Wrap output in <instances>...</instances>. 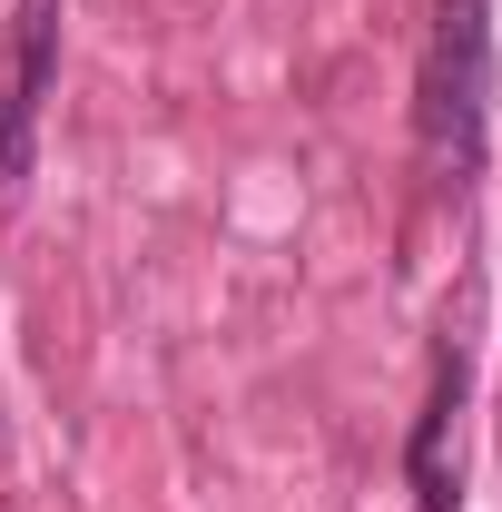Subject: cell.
<instances>
[{
	"instance_id": "cell-1",
	"label": "cell",
	"mask_w": 502,
	"mask_h": 512,
	"mask_svg": "<svg viewBox=\"0 0 502 512\" xmlns=\"http://www.w3.org/2000/svg\"><path fill=\"white\" fill-rule=\"evenodd\" d=\"M414 128L443 178L483 168L493 138V0H434V40H424V79H414Z\"/></svg>"
},
{
	"instance_id": "cell-2",
	"label": "cell",
	"mask_w": 502,
	"mask_h": 512,
	"mask_svg": "<svg viewBox=\"0 0 502 512\" xmlns=\"http://www.w3.org/2000/svg\"><path fill=\"white\" fill-rule=\"evenodd\" d=\"M20 20H30V30H20V79H10V99H0V178L30 168V119H40L50 60H60V10H20Z\"/></svg>"
},
{
	"instance_id": "cell-3",
	"label": "cell",
	"mask_w": 502,
	"mask_h": 512,
	"mask_svg": "<svg viewBox=\"0 0 502 512\" xmlns=\"http://www.w3.org/2000/svg\"><path fill=\"white\" fill-rule=\"evenodd\" d=\"M453 404H463V355L443 345L434 394H424V414H414V453H404V473H414V512H453V473H443V453H453Z\"/></svg>"
}]
</instances>
